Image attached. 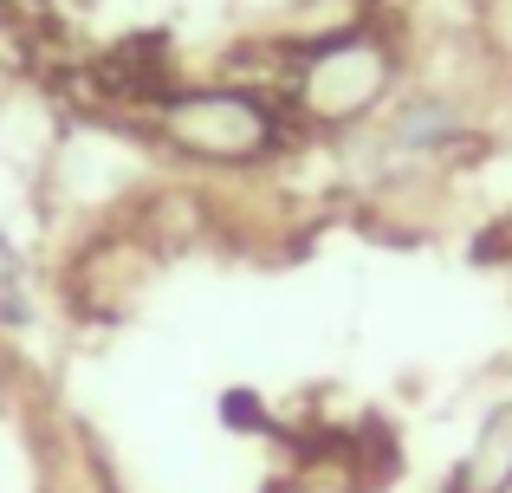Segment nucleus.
Masks as SVG:
<instances>
[{
    "label": "nucleus",
    "instance_id": "nucleus-1",
    "mask_svg": "<svg viewBox=\"0 0 512 493\" xmlns=\"http://www.w3.org/2000/svg\"><path fill=\"white\" fill-rule=\"evenodd\" d=\"M150 130L163 150L188 156V163L253 169L273 150H286L292 117L279 98L247 91V85H182V91L150 104Z\"/></svg>",
    "mask_w": 512,
    "mask_h": 493
},
{
    "label": "nucleus",
    "instance_id": "nucleus-2",
    "mask_svg": "<svg viewBox=\"0 0 512 493\" xmlns=\"http://www.w3.org/2000/svg\"><path fill=\"white\" fill-rule=\"evenodd\" d=\"M396 72V39L363 20L357 33L292 52V117H305L312 130H357L396 91Z\"/></svg>",
    "mask_w": 512,
    "mask_h": 493
},
{
    "label": "nucleus",
    "instance_id": "nucleus-3",
    "mask_svg": "<svg viewBox=\"0 0 512 493\" xmlns=\"http://www.w3.org/2000/svg\"><path fill=\"white\" fill-rule=\"evenodd\" d=\"M389 143L396 150H415V156H454L474 143V130H467V111L448 98H409L396 117H389Z\"/></svg>",
    "mask_w": 512,
    "mask_h": 493
},
{
    "label": "nucleus",
    "instance_id": "nucleus-4",
    "mask_svg": "<svg viewBox=\"0 0 512 493\" xmlns=\"http://www.w3.org/2000/svg\"><path fill=\"white\" fill-rule=\"evenodd\" d=\"M454 493H512V403H500L480 422L474 448L454 474Z\"/></svg>",
    "mask_w": 512,
    "mask_h": 493
},
{
    "label": "nucleus",
    "instance_id": "nucleus-5",
    "mask_svg": "<svg viewBox=\"0 0 512 493\" xmlns=\"http://www.w3.org/2000/svg\"><path fill=\"white\" fill-rule=\"evenodd\" d=\"M20 286H26L20 247L0 234V318H7V325H26V299H20Z\"/></svg>",
    "mask_w": 512,
    "mask_h": 493
}]
</instances>
